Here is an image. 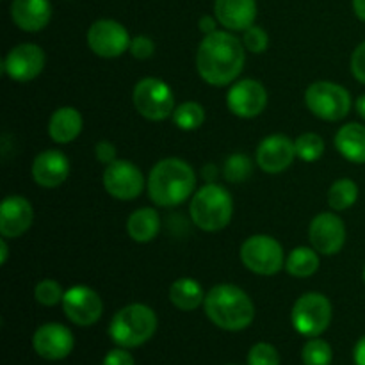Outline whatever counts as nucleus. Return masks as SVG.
<instances>
[{
	"mask_svg": "<svg viewBox=\"0 0 365 365\" xmlns=\"http://www.w3.org/2000/svg\"><path fill=\"white\" fill-rule=\"evenodd\" d=\"M351 73L359 82L365 84V41L360 43L351 56Z\"/></svg>",
	"mask_w": 365,
	"mask_h": 365,
	"instance_id": "c9c22d12",
	"label": "nucleus"
},
{
	"mask_svg": "<svg viewBox=\"0 0 365 365\" xmlns=\"http://www.w3.org/2000/svg\"><path fill=\"white\" fill-rule=\"evenodd\" d=\"M214 16L228 31H246L257 20L255 0H216Z\"/></svg>",
	"mask_w": 365,
	"mask_h": 365,
	"instance_id": "aec40b11",
	"label": "nucleus"
},
{
	"mask_svg": "<svg viewBox=\"0 0 365 365\" xmlns=\"http://www.w3.org/2000/svg\"><path fill=\"white\" fill-rule=\"evenodd\" d=\"M32 346L41 359L57 362V360H64L73 351L75 339L70 328H66L64 324L46 323L36 330L34 337H32Z\"/></svg>",
	"mask_w": 365,
	"mask_h": 365,
	"instance_id": "dca6fc26",
	"label": "nucleus"
},
{
	"mask_svg": "<svg viewBox=\"0 0 365 365\" xmlns=\"http://www.w3.org/2000/svg\"><path fill=\"white\" fill-rule=\"evenodd\" d=\"M63 310L77 327H93L102 317L103 303L98 292L86 285H75L64 292Z\"/></svg>",
	"mask_w": 365,
	"mask_h": 365,
	"instance_id": "f8f14e48",
	"label": "nucleus"
},
{
	"mask_svg": "<svg viewBox=\"0 0 365 365\" xmlns=\"http://www.w3.org/2000/svg\"><path fill=\"white\" fill-rule=\"evenodd\" d=\"M134 106L146 120L163 121L175 110L173 91L160 78H141L134 88Z\"/></svg>",
	"mask_w": 365,
	"mask_h": 365,
	"instance_id": "1a4fd4ad",
	"label": "nucleus"
},
{
	"mask_svg": "<svg viewBox=\"0 0 365 365\" xmlns=\"http://www.w3.org/2000/svg\"><path fill=\"white\" fill-rule=\"evenodd\" d=\"M82 125H84L82 114L75 107H59L50 118L48 134L52 141L66 145L78 138V134L82 132Z\"/></svg>",
	"mask_w": 365,
	"mask_h": 365,
	"instance_id": "4be33fe9",
	"label": "nucleus"
},
{
	"mask_svg": "<svg viewBox=\"0 0 365 365\" xmlns=\"http://www.w3.org/2000/svg\"><path fill=\"white\" fill-rule=\"evenodd\" d=\"M312 248L323 255H337L346 242L344 221L334 212L317 214L309 227Z\"/></svg>",
	"mask_w": 365,
	"mask_h": 365,
	"instance_id": "4468645a",
	"label": "nucleus"
},
{
	"mask_svg": "<svg viewBox=\"0 0 365 365\" xmlns=\"http://www.w3.org/2000/svg\"><path fill=\"white\" fill-rule=\"evenodd\" d=\"M356 110H359L360 116L365 120V95H362L359 100H356Z\"/></svg>",
	"mask_w": 365,
	"mask_h": 365,
	"instance_id": "c03bdc74",
	"label": "nucleus"
},
{
	"mask_svg": "<svg viewBox=\"0 0 365 365\" xmlns=\"http://www.w3.org/2000/svg\"><path fill=\"white\" fill-rule=\"evenodd\" d=\"M7 255H9V250H7V242H6V237L0 241V264H6L7 260Z\"/></svg>",
	"mask_w": 365,
	"mask_h": 365,
	"instance_id": "37998d69",
	"label": "nucleus"
},
{
	"mask_svg": "<svg viewBox=\"0 0 365 365\" xmlns=\"http://www.w3.org/2000/svg\"><path fill=\"white\" fill-rule=\"evenodd\" d=\"M246 63L245 45L237 36L216 31L202 39L196 52V70L210 86H228L241 75Z\"/></svg>",
	"mask_w": 365,
	"mask_h": 365,
	"instance_id": "f257e3e1",
	"label": "nucleus"
},
{
	"mask_svg": "<svg viewBox=\"0 0 365 365\" xmlns=\"http://www.w3.org/2000/svg\"><path fill=\"white\" fill-rule=\"evenodd\" d=\"M252 168L253 164L248 155H245V153H234L225 163L223 175L228 182L239 184V182H245L252 175Z\"/></svg>",
	"mask_w": 365,
	"mask_h": 365,
	"instance_id": "7c9ffc66",
	"label": "nucleus"
},
{
	"mask_svg": "<svg viewBox=\"0 0 365 365\" xmlns=\"http://www.w3.org/2000/svg\"><path fill=\"white\" fill-rule=\"evenodd\" d=\"M296 157L294 141L284 134L267 135L257 148V164L262 171L277 175L291 168Z\"/></svg>",
	"mask_w": 365,
	"mask_h": 365,
	"instance_id": "f3484780",
	"label": "nucleus"
},
{
	"mask_svg": "<svg viewBox=\"0 0 365 365\" xmlns=\"http://www.w3.org/2000/svg\"><path fill=\"white\" fill-rule=\"evenodd\" d=\"M132 38L128 31L116 20H96L88 31V45L93 52L103 59H114L130 50Z\"/></svg>",
	"mask_w": 365,
	"mask_h": 365,
	"instance_id": "9d476101",
	"label": "nucleus"
},
{
	"mask_svg": "<svg viewBox=\"0 0 365 365\" xmlns=\"http://www.w3.org/2000/svg\"><path fill=\"white\" fill-rule=\"evenodd\" d=\"M205 314L217 328L241 331L255 319V305L242 289L232 284H220L205 296Z\"/></svg>",
	"mask_w": 365,
	"mask_h": 365,
	"instance_id": "7ed1b4c3",
	"label": "nucleus"
},
{
	"mask_svg": "<svg viewBox=\"0 0 365 365\" xmlns=\"http://www.w3.org/2000/svg\"><path fill=\"white\" fill-rule=\"evenodd\" d=\"M34 298L43 307H56L57 303H63L64 291L56 280H41L34 289Z\"/></svg>",
	"mask_w": 365,
	"mask_h": 365,
	"instance_id": "2f4dec72",
	"label": "nucleus"
},
{
	"mask_svg": "<svg viewBox=\"0 0 365 365\" xmlns=\"http://www.w3.org/2000/svg\"><path fill=\"white\" fill-rule=\"evenodd\" d=\"M241 260L246 269L260 277H273L285 266L284 248L271 235H252L241 246Z\"/></svg>",
	"mask_w": 365,
	"mask_h": 365,
	"instance_id": "6e6552de",
	"label": "nucleus"
},
{
	"mask_svg": "<svg viewBox=\"0 0 365 365\" xmlns=\"http://www.w3.org/2000/svg\"><path fill=\"white\" fill-rule=\"evenodd\" d=\"M305 103L314 116L324 121H341L351 109V95L335 82H314L305 91Z\"/></svg>",
	"mask_w": 365,
	"mask_h": 365,
	"instance_id": "423d86ee",
	"label": "nucleus"
},
{
	"mask_svg": "<svg viewBox=\"0 0 365 365\" xmlns=\"http://www.w3.org/2000/svg\"><path fill=\"white\" fill-rule=\"evenodd\" d=\"M217 175H220V171H217V166H214V164H207L202 171V177L205 178V182H209V184H212V182L216 180Z\"/></svg>",
	"mask_w": 365,
	"mask_h": 365,
	"instance_id": "a19ab883",
	"label": "nucleus"
},
{
	"mask_svg": "<svg viewBox=\"0 0 365 365\" xmlns=\"http://www.w3.org/2000/svg\"><path fill=\"white\" fill-rule=\"evenodd\" d=\"M157 316L148 305L132 303L114 314L109 324V337L120 348H139L155 335Z\"/></svg>",
	"mask_w": 365,
	"mask_h": 365,
	"instance_id": "20e7f679",
	"label": "nucleus"
},
{
	"mask_svg": "<svg viewBox=\"0 0 365 365\" xmlns=\"http://www.w3.org/2000/svg\"><path fill=\"white\" fill-rule=\"evenodd\" d=\"M34 220V210L29 200L24 196H7L0 205V234L6 239L24 235L31 228Z\"/></svg>",
	"mask_w": 365,
	"mask_h": 365,
	"instance_id": "a211bd4d",
	"label": "nucleus"
},
{
	"mask_svg": "<svg viewBox=\"0 0 365 365\" xmlns=\"http://www.w3.org/2000/svg\"><path fill=\"white\" fill-rule=\"evenodd\" d=\"M248 365H280V355L274 346L257 342L248 353Z\"/></svg>",
	"mask_w": 365,
	"mask_h": 365,
	"instance_id": "473e14b6",
	"label": "nucleus"
},
{
	"mask_svg": "<svg viewBox=\"0 0 365 365\" xmlns=\"http://www.w3.org/2000/svg\"><path fill=\"white\" fill-rule=\"evenodd\" d=\"M103 187L113 198L130 202L141 196L145 189L143 171L128 160H114L103 171Z\"/></svg>",
	"mask_w": 365,
	"mask_h": 365,
	"instance_id": "9b49d317",
	"label": "nucleus"
},
{
	"mask_svg": "<svg viewBox=\"0 0 365 365\" xmlns=\"http://www.w3.org/2000/svg\"><path fill=\"white\" fill-rule=\"evenodd\" d=\"M11 18L21 31H43L52 18V4L50 0H13Z\"/></svg>",
	"mask_w": 365,
	"mask_h": 365,
	"instance_id": "412c9836",
	"label": "nucleus"
},
{
	"mask_svg": "<svg viewBox=\"0 0 365 365\" xmlns=\"http://www.w3.org/2000/svg\"><path fill=\"white\" fill-rule=\"evenodd\" d=\"M292 327L305 337H319L331 323V303L321 292H307L292 307Z\"/></svg>",
	"mask_w": 365,
	"mask_h": 365,
	"instance_id": "0eeeda50",
	"label": "nucleus"
},
{
	"mask_svg": "<svg viewBox=\"0 0 365 365\" xmlns=\"http://www.w3.org/2000/svg\"><path fill=\"white\" fill-rule=\"evenodd\" d=\"M205 292L195 278H178L170 287V302L184 312H192L205 302Z\"/></svg>",
	"mask_w": 365,
	"mask_h": 365,
	"instance_id": "393cba45",
	"label": "nucleus"
},
{
	"mask_svg": "<svg viewBox=\"0 0 365 365\" xmlns=\"http://www.w3.org/2000/svg\"><path fill=\"white\" fill-rule=\"evenodd\" d=\"M334 353H331V346L323 339H310L302 351L303 365H330Z\"/></svg>",
	"mask_w": 365,
	"mask_h": 365,
	"instance_id": "c756f323",
	"label": "nucleus"
},
{
	"mask_svg": "<svg viewBox=\"0 0 365 365\" xmlns=\"http://www.w3.org/2000/svg\"><path fill=\"white\" fill-rule=\"evenodd\" d=\"M364 282H365V269H364Z\"/></svg>",
	"mask_w": 365,
	"mask_h": 365,
	"instance_id": "a18cd8bd",
	"label": "nucleus"
},
{
	"mask_svg": "<svg viewBox=\"0 0 365 365\" xmlns=\"http://www.w3.org/2000/svg\"><path fill=\"white\" fill-rule=\"evenodd\" d=\"M96 160L103 164H110L116 160V146L110 141H100L95 145Z\"/></svg>",
	"mask_w": 365,
	"mask_h": 365,
	"instance_id": "e433bc0d",
	"label": "nucleus"
},
{
	"mask_svg": "<svg viewBox=\"0 0 365 365\" xmlns=\"http://www.w3.org/2000/svg\"><path fill=\"white\" fill-rule=\"evenodd\" d=\"M296 155L305 163H314L319 160L324 153V141L319 134L314 132H305L294 141Z\"/></svg>",
	"mask_w": 365,
	"mask_h": 365,
	"instance_id": "c85d7f7f",
	"label": "nucleus"
},
{
	"mask_svg": "<svg viewBox=\"0 0 365 365\" xmlns=\"http://www.w3.org/2000/svg\"><path fill=\"white\" fill-rule=\"evenodd\" d=\"M227 106L235 116L245 118V120L259 116L267 106L266 88L259 81H253V78L235 82L228 89Z\"/></svg>",
	"mask_w": 365,
	"mask_h": 365,
	"instance_id": "2eb2a0df",
	"label": "nucleus"
},
{
	"mask_svg": "<svg viewBox=\"0 0 365 365\" xmlns=\"http://www.w3.org/2000/svg\"><path fill=\"white\" fill-rule=\"evenodd\" d=\"M359 200V185L351 178H339L328 191V205L334 210H348Z\"/></svg>",
	"mask_w": 365,
	"mask_h": 365,
	"instance_id": "bb28decb",
	"label": "nucleus"
},
{
	"mask_svg": "<svg viewBox=\"0 0 365 365\" xmlns=\"http://www.w3.org/2000/svg\"><path fill=\"white\" fill-rule=\"evenodd\" d=\"M353 11L360 20L365 21V0H353Z\"/></svg>",
	"mask_w": 365,
	"mask_h": 365,
	"instance_id": "79ce46f5",
	"label": "nucleus"
},
{
	"mask_svg": "<svg viewBox=\"0 0 365 365\" xmlns=\"http://www.w3.org/2000/svg\"><path fill=\"white\" fill-rule=\"evenodd\" d=\"M70 175V160L59 150H46L36 155L32 163V178L46 189L59 187Z\"/></svg>",
	"mask_w": 365,
	"mask_h": 365,
	"instance_id": "6ab92c4d",
	"label": "nucleus"
},
{
	"mask_svg": "<svg viewBox=\"0 0 365 365\" xmlns=\"http://www.w3.org/2000/svg\"><path fill=\"white\" fill-rule=\"evenodd\" d=\"M155 52V43L148 36H135L130 41V53L135 59H150Z\"/></svg>",
	"mask_w": 365,
	"mask_h": 365,
	"instance_id": "f704fd0d",
	"label": "nucleus"
},
{
	"mask_svg": "<svg viewBox=\"0 0 365 365\" xmlns=\"http://www.w3.org/2000/svg\"><path fill=\"white\" fill-rule=\"evenodd\" d=\"M242 45L248 52L252 53H262L266 52L267 46H269V36L259 25H252L250 29H246L245 36H242Z\"/></svg>",
	"mask_w": 365,
	"mask_h": 365,
	"instance_id": "72a5a7b5",
	"label": "nucleus"
},
{
	"mask_svg": "<svg viewBox=\"0 0 365 365\" xmlns=\"http://www.w3.org/2000/svg\"><path fill=\"white\" fill-rule=\"evenodd\" d=\"M171 120L180 130L191 132L202 127L203 121H205V110L198 102H184L175 107Z\"/></svg>",
	"mask_w": 365,
	"mask_h": 365,
	"instance_id": "cd10ccee",
	"label": "nucleus"
},
{
	"mask_svg": "<svg viewBox=\"0 0 365 365\" xmlns=\"http://www.w3.org/2000/svg\"><path fill=\"white\" fill-rule=\"evenodd\" d=\"M216 20H217V18L210 16V14H205V16H202V18H200V21H198L200 31H202L205 36L216 32Z\"/></svg>",
	"mask_w": 365,
	"mask_h": 365,
	"instance_id": "58836bf2",
	"label": "nucleus"
},
{
	"mask_svg": "<svg viewBox=\"0 0 365 365\" xmlns=\"http://www.w3.org/2000/svg\"><path fill=\"white\" fill-rule=\"evenodd\" d=\"M45 68V52L34 43H21L9 50L2 63L4 73L14 82H31Z\"/></svg>",
	"mask_w": 365,
	"mask_h": 365,
	"instance_id": "ddd939ff",
	"label": "nucleus"
},
{
	"mask_svg": "<svg viewBox=\"0 0 365 365\" xmlns=\"http://www.w3.org/2000/svg\"><path fill=\"white\" fill-rule=\"evenodd\" d=\"M192 223L205 232H220L228 227L234 214L230 192L217 184H205L192 195L189 205Z\"/></svg>",
	"mask_w": 365,
	"mask_h": 365,
	"instance_id": "39448f33",
	"label": "nucleus"
},
{
	"mask_svg": "<svg viewBox=\"0 0 365 365\" xmlns=\"http://www.w3.org/2000/svg\"><path fill=\"white\" fill-rule=\"evenodd\" d=\"M195 170L182 159H163L150 171L148 195L159 207L180 205L195 192Z\"/></svg>",
	"mask_w": 365,
	"mask_h": 365,
	"instance_id": "f03ea898",
	"label": "nucleus"
},
{
	"mask_svg": "<svg viewBox=\"0 0 365 365\" xmlns=\"http://www.w3.org/2000/svg\"><path fill=\"white\" fill-rule=\"evenodd\" d=\"M353 359H355L356 365H365V335L356 342L355 351H353Z\"/></svg>",
	"mask_w": 365,
	"mask_h": 365,
	"instance_id": "ea45409f",
	"label": "nucleus"
},
{
	"mask_svg": "<svg viewBox=\"0 0 365 365\" xmlns=\"http://www.w3.org/2000/svg\"><path fill=\"white\" fill-rule=\"evenodd\" d=\"M102 365H135V364H134V356H132L127 349L118 348L107 353Z\"/></svg>",
	"mask_w": 365,
	"mask_h": 365,
	"instance_id": "4c0bfd02",
	"label": "nucleus"
},
{
	"mask_svg": "<svg viewBox=\"0 0 365 365\" xmlns=\"http://www.w3.org/2000/svg\"><path fill=\"white\" fill-rule=\"evenodd\" d=\"M160 230L159 212L152 207H143L134 210L127 220V232L135 242H150L157 237Z\"/></svg>",
	"mask_w": 365,
	"mask_h": 365,
	"instance_id": "b1692460",
	"label": "nucleus"
},
{
	"mask_svg": "<svg viewBox=\"0 0 365 365\" xmlns=\"http://www.w3.org/2000/svg\"><path fill=\"white\" fill-rule=\"evenodd\" d=\"M285 269L296 278H309L319 269V257L314 248L299 246L294 248L285 259Z\"/></svg>",
	"mask_w": 365,
	"mask_h": 365,
	"instance_id": "a878e982",
	"label": "nucleus"
},
{
	"mask_svg": "<svg viewBox=\"0 0 365 365\" xmlns=\"http://www.w3.org/2000/svg\"><path fill=\"white\" fill-rule=\"evenodd\" d=\"M335 148L349 163L365 164V125L348 123L339 128Z\"/></svg>",
	"mask_w": 365,
	"mask_h": 365,
	"instance_id": "5701e85b",
	"label": "nucleus"
}]
</instances>
